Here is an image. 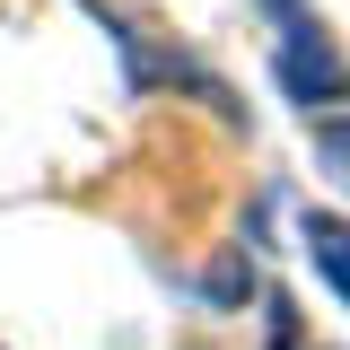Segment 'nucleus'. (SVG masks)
Instances as JSON below:
<instances>
[{"label":"nucleus","instance_id":"nucleus-3","mask_svg":"<svg viewBox=\"0 0 350 350\" xmlns=\"http://www.w3.org/2000/svg\"><path fill=\"white\" fill-rule=\"evenodd\" d=\"M315 149H324V167H342V184H350V131H324Z\"/></svg>","mask_w":350,"mask_h":350},{"label":"nucleus","instance_id":"nucleus-2","mask_svg":"<svg viewBox=\"0 0 350 350\" xmlns=\"http://www.w3.org/2000/svg\"><path fill=\"white\" fill-rule=\"evenodd\" d=\"M298 237H306V262L324 271V289L350 306V219H333V211H306L298 219Z\"/></svg>","mask_w":350,"mask_h":350},{"label":"nucleus","instance_id":"nucleus-1","mask_svg":"<svg viewBox=\"0 0 350 350\" xmlns=\"http://www.w3.org/2000/svg\"><path fill=\"white\" fill-rule=\"evenodd\" d=\"M280 88H289L298 105H324V96H342V88H350V62L324 44V27L289 18V36H280Z\"/></svg>","mask_w":350,"mask_h":350}]
</instances>
